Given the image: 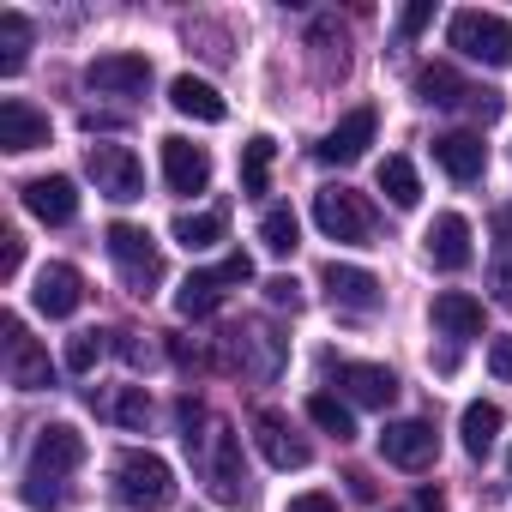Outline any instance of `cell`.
Masks as SVG:
<instances>
[{"label":"cell","mask_w":512,"mask_h":512,"mask_svg":"<svg viewBox=\"0 0 512 512\" xmlns=\"http://www.w3.org/2000/svg\"><path fill=\"white\" fill-rule=\"evenodd\" d=\"M488 374L494 380H512V338H494L488 344Z\"/></svg>","instance_id":"obj_38"},{"label":"cell","mask_w":512,"mask_h":512,"mask_svg":"<svg viewBox=\"0 0 512 512\" xmlns=\"http://www.w3.org/2000/svg\"><path fill=\"white\" fill-rule=\"evenodd\" d=\"M253 446L266 452V464L272 470H308V458H314V446L290 428V416H278V410H260L253 416Z\"/></svg>","instance_id":"obj_8"},{"label":"cell","mask_w":512,"mask_h":512,"mask_svg":"<svg viewBox=\"0 0 512 512\" xmlns=\"http://www.w3.org/2000/svg\"><path fill=\"white\" fill-rule=\"evenodd\" d=\"M434 326L446 338H482V302L464 290H440L434 296Z\"/></svg>","instance_id":"obj_25"},{"label":"cell","mask_w":512,"mask_h":512,"mask_svg":"<svg viewBox=\"0 0 512 512\" xmlns=\"http://www.w3.org/2000/svg\"><path fill=\"white\" fill-rule=\"evenodd\" d=\"M19 266H25V241L7 229L0 235V278H19Z\"/></svg>","instance_id":"obj_36"},{"label":"cell","mask_w":512,"mask_h":512,"mask_svg":"<svg viewBox=\"0 0 512 512\" xmlns=\"http://www.w3.org/2000/svg\"><path fill=\"white\" fill-rule=\"evenodd\" d=\"M428 260H434L440 272H464V266L476 260V247H470V223H464L458 211H440V217L428 223Z\"/></svg>","instance_id":"obj_19"},{"label":"cell","mask_w":512,"mask_h":512,"mask_svg":"<svg viewBox=\"0 0 512 512\" xmlns=\"http://www.w3.org/2000/svg\"><path fill=\"white\" fill-rule=\"evenodd\" d=\"M428 19H434V0H416V7H404V13H398V31H404V37H422V31H428Z\"/></svg>","instance_id":"obj_37"},{"label":"cell","mask_w":512,"mask_h":512,"mask_svg":"<svg viewBox=\"0 0 512 512\" xmlns=\"http://www.w3.org/2000/svg\"><path fill=\"white\" fill-rule=\"evenodd\" d=\"M500 428H506V416H500V404H464V416H458V434H464V452L470 458H488L494 452V440H500Z\"/></svg>","instance_id":"obj_26"},{"label":"cell","mask_w":512,"mask_h":512,"mask_svg":"<svg viewBox=\"0 0 512 512\" xmlns=\"http://www.w3.org/2000/svg\"><path fill=\"white\" fill-rule=\"evenodd\" d=\"M0 332H7V356H13V386H19V392L55 386V362H49V350H37V344L25 338V320H19V314L0 320Z\"/></svg>","instance_id":"obj_12"},{"label":"cell","mask_w":512,"mask_h":512,"mask_svg":"<svg viewBox=\"0 0 512 512\" xmlns=\"http://www.w3.org/2000/svg\"><path fill=\"white\" fill-rule=\"evenodd\" d=\"M506 476H512V452H506Z\"/></svg>","instance_id":"obj_44"},{"label":"cell","mask_w":512,"mask_h":512,"mask_svg":"<svg viewBox=\"0 0 512 512\" xmlns=\"http://www.w3.org/2000/svg\"><path fill=\"white\" fill-rule=\"evenodd\" d=\"M163 181H169V193H205L211 187V151L193 139H163Z\"/></svg>","instance_id":"obj_15"},{"label":"cell","mask_w":512,"mask_h":512,"mask_svg":"<svg viewBox=\"0 0 512 512\" xmlns=\"http://www.w3.org/2000/svg\"><path fill=\"white\" fill-rule=\"evenodd\" d=\"M85 464V434L79 428H67V422H49V428H37V446H31V470L37 476H67V470H79Z\"/></svg>","instance_id":"obj_14"},{"label":"cell","mask_w":512,"mask_h":512,"mask_svg":"<svg viewBox=\"0 0 512 512\" xmlns=\"http://www.w3.org/2000/svg\"><path fill=\"white\" fill-rule=\"evenodd\" d=\"M85 85H91L97 97H139V91L151 85V61H145V55H97V61L85 67Z\"/></svg>","instance_id":"obj_13"},{"label":"cell","mask_w":512,"mask_h":512,"mask_svg":"<svg viewBox=\"0 0 512 512\" xmlns=\"http://www.w3.org/2000/svg\"><path fill=\"white\" fill-rule=\"evenodd\" d=\"M31 302H37V314H49V320H73V314L85 308V278H79V266H67V260L43 266Z\"/></svg>","instance_id":"obj_11"},{"label":"cell","mask_w":512,"mask_h":512,"mask_svg":"<svg viewBox=\"0 0 512 512\" xmlns=\"http://www.w3.org/2000/svg\"><path fill=\"white\" fill-rule=\"evenodd\" d=\"M380 193H386L398 211H410V205L422 199V175H416V163H410V157H386V163H380Z\"/></svg>","instance_id":"obj_28"},{"label":"cell","mask_w":512,"mask_h":512,"mask_svg":"<svg viewBox=\"0 0 512 512\" xmlns=\"http://www.w3.org/2000/svg\"><path fill=\"white\" fill-rule=\"evenodd\" d=\"M338 386L362 410H392V398H398V374L380 362H338Z\"/></svg>","instance_id":"obj_16"},{"label":"cell","mask_w":512,"mask_h":512,"mask_svg":"<svg viewBox=\"0 0 512 512\" xmlns=\"http://www.w3.org/2000/svg\"><path fill=\"white\" fill-rule=\"evenodd\" d=\"M229 344H235L241 374H253V380H278V368H284V356H290V344H284L266 320H247L241 332H229Z\"/></svg>","instance_id":"obj_9"},{"label":"cell","mask_w":512,"mask_h":512,"mask_svg":"<svg viewBox=\"0 0 512 512\" xmlns=\"http://www.w3.org/2000/svg\"><path fill=\"white\" fill-rule=\"evenodd\" d=\"M169 103H175V115L205 121V127H217V121L229 115V103L217 97V85H205V79H193V73H181V79L169 85Z\"/></svg>","instance_id":"obj_23"},{"label":"cell","mask_w":512,"mask_h":512,"mask_svg":"<svg viewBox=\"0 0 512 512\" xmlns=\"http://www.w3.org/2000/svg\"><path fill=\"white\" fill-rule=\"evenodd\" d=\"M434 163H440L452 181H476V175L488 169V145H482V133H440V139H434Z\"/></svg>","instance_id":"obj_22"},{"label":"cell","mask_w":512,"mask_h":512,"mask_svg":"<svg viewBox=\"0 0 512 512\" xmlns=\"http://www.w3.org/2000/svg\"><path fill=\"white\" fill-rule=\"evenodd\" d=\"M241 284H253V260H247V253H229V260H223V266H211V272H187V284L175 290V314L205 320V314H217V308H223V296H229V290H241Z\"/></svg>","instance_id":"obj_5"},{"label":"cell","mask_w":512,"mask_h":512,"mask_svg":"<svg viewBox=\"0 0 512 512\" xmlns=\"http://www.w3.org/2000/svg\"><path fill=\"white\" fill-rule=\"evenodd\" d=\"M115 494L139 512H163L175 506V470L157 458V452H121L115 464Z\"/></svg>","instance_id":"obj_4"},{"label":"cell","mask_w":512,"mask_h":512,"mask_svg":"<svg viewBox=\"0 0 512 512\" xmlns=\"http://www.w3.org/2000/svg\"><path fill=\"white\" fill-rule=\"evenodd\" d=\"M266 302H272V308H290V314H296V308H302V284H296L290 272H284V278H266Z\"/></svg>","instance_id":"obj_35"},{"label":"cell","mask_w":512,"mask_h":512,"mask_svg":"<svg viewBox=\"0 0 512 512\" xmlns=\"http://www.w3.org/2000/svg\"><path fill=\"white\" fill-rule=\"evenodd\" d=\"M241 187H247V193H266V187H272V139H266V133H253V139L241 145Z\"/></svg>","instance_id":"obj_33"},{"label":"cell","mask_w":512,"mask_h":512,"mask_svg":"<svg viewBox=\"0 0 512 512\" xmlns=\"http://www.w3.org/2000/svg\"><path fill=\"white\" fill-rule=\"evenodd\" d=\"M85 169H91L97 193L115 199V205H133V199L145 193V169H139V157H133L127 145H91V151H85Z\"/></svg>","instance_id":"obj_7"},{"label":"cell","mask_w":512,"mask_h":512,"mask_svg":"<svg viewBox=\"0 0 512 512\" xmlns=\"http://www.w3.org/2000/svg\"><path fill=\"white\" fill-rule=\"evenodd\" d=\"M25 500H31V506H49V512L61 506V494H55V488H43V476H37V470H31V482H25Z\"/></svg>","instance_id":"obj_41"},{"label":"cell","mask_w":512,"mask_h":512,"mask_svg":"<svg viewBox=\"0 0 512 512\" xmlns=\"http://www.w3.org/2000/svg\"><path fill=\"white\" fill-rule=\"evenodd\" d=\"M488 278H494V296L512 308V253H494V272Z\"/></svg>","instance_id":"obj_39"},{"label":"cell","mask_w":512,"mask_h":512,"mask_svg":"<svg viewBox=\"0 0 512 512\" xmlns=\"http://www.w3.org/2000/svg\"><path fill=\"white\" fill-rule=\"evenodd\" d=\"M19 193H25V211L43 217V223H55V229L79 217V187H73L67 175H37V181H25Z\"/></svg>","instance_id":"obj_18"},{"label":"cell","mask_w":512,"mask_h":512,"mask_svg":"<svg viewBox=\"0 0 512 512\" xmlns=\"http://www.w3.org/2000/svg\"><path fill=\"white\" fill-rule=\"evenodd\" d=\"M494 235H500V247H494V253H512V205H500V211H494Z\"/></svg>","instance_id":"obj_42"},{"label":"cell","mask_w":512,"mask_h":512,"mask_svg":"<svg viewBox=\"0 0 512 512\" xmlns=\"http://www.w3.org/2000/svg\"><path fill=\"white\" fill-rule=\"evenodd\" d=\"M446 43H452L464 61H482V67H512V19H500V13H482V7L452 13Z\"/></svg>","instance_id":"obj_2"},{"label":"cell","mask_w":512,"mask_h":512,"mask_svg":"<svg viewBox=\"0 0 512 512\" xmlns=\"http://www.w3.org/2000/svg\"><path fill=\"white\" fill-rule=\"evenodd\" d=\"M25 55H31V19L25 13H0V73H19L25 67Z\"/></svg>","instance_id":"obj_31"},{"label":"cell","mask_w":512,"mask_h":512,"mask_svg":"<svg viewBox=\"0 0 512 512\" xmlns=\"http://www.w3.org/2000/svg\"><path fill=\"white\" fill-rule=\"evenodd\" d=\"M434 452H440V440H434V428H428V422H416V416H404V422H386V428H380V458H386V464H398V470H428V464H434Z\"/></svg>","instance_id":"obj_10"},{"label":"cell","mask_w":512,"mask_h":512,"mask_svg":"<svg viewBox=\"0 0 512 512\" xmlns=\"http://www.w3.org/2000/svg\"><path fill=\"white\" fill-rule=\"evenodd\" d=\"M37 145H49V115L31 109L25 97H7V103H0V151L25 157V151H37Z\"/></svg>","instance_id":"obj_17"},{"label":"cell","mask_w":512,"mask_h":512,"mask_svg":"<svg viewBox=\"0 0 512 512\" xmlns=\"http://www.w3.org/2000/svg\"><path fill=\"white\" fill-rule=\"evenodd\" d=\"M308 422H314V428H326L338 446H344V440H356V416H350V404H338L332 392H314V398H308Z\"/></svg>","instance_id":"obj_32"},{"label":"cell","mask_w":512,"mask_h":512,"mask_svg":"<svg viewBox=\"0 0 512 512\" xmlns=\"http://www.w3.org/2000/svg\"><path fill=\"white\" fill-rule=\"evenodd\" d=\"M223 211H181L175 217V241L187 247V253H205V247H217L223 241Z\"/></svg>","instance_id":"obj_29"},{"label":"cell","mask_w":512,"mask_h":512,"mask_svg":"<svg viewBox=\"0 0 512 512\" xmlns=\"http://www.w3.org/2000/svg\"><path fill=\"white\" fill-rule=\"evenodd\" d=\"M470 91H476V85H464L446 61H434V67H422V73H416V97H422V103H434V109H464V103H470Z\"/></svg>","instance_id":"obj_27"},{"label":"cell","mask_w":512,"mask_h":512,"mask_svg":"<svg viewBox=\"0 0 512 512\" xmlns=\"http://www.w3.org/2000/svg\"><path fill=\"white\" fill-rule=\"evenodd\" d=\"M103 247H109V260L121 266V278H127L133 296H151V290L163 284V247L151 241V229H139V223H109Z\"/></svg>","instance_id":"obj_3"},{"label":"cell","mask_w":512,"mask_h":512,"mask_svg":"<svg viewBox=\"0 0 512 512\" xmlns=\"http://www.w3.org/2000/svg\"><path fill=\"white\" fill-rule=\"evenodd\" d=\"M290 512H338V500H332V494H320V488H308V494H296V500H290Z\"/></svg>","instance_id":"obj_40"},{"label":"cell","mask_w":512,"mask_h":512,"mask_svg":"<svg viewBox=\"0 0 512 512\" xmlns=\"http://www.w3.org/2000/svg\"><path fill=\"white\" fill-rule=\"evenodd\" d=\"M374 127H380L374 109H350V115L320 139V163H356V157L374 145Z\"/></svg>","instance_id":"obj_21"},{"label":"cell","mask_w":512,"mask_h":512,"mask_svg":"<svg viewBox=\"0 0 512 512\" xmlns=\"http://www.w3.org/2000/svg\"><path fill=\"white\" fill-rule=\"evenodd\" d=\"M416 512H446V494H440V488H422V494H416Z\"/></svg>","instance_id":"obj_43"},{"label":"cell","mask_w":512,"mask_h":512,"mask_svg":"<svg viewBox=\"0 0 512 512\" xmlns=\"http://www.w3.org/2000/svg\"><path fill=\"white\" fill-rule=\"evenodd\" d=\"M193 458H199V476H205L217 506H247L253 500V482H247V464H241V434L229 422H211V434Z\"/></svg>","instance_id":"obj_1"},{"label":"cell","mask_w":512,"mask_h":512,"mask_svg":"<svg viewBox=\"0 0 512 512\" xmlns=\"http://www.w3.org/2000/svg\"><path fill=\"white\" fill-rule=\"evenodd\" d=\"M326 296H332V308H350V314H374L380 308V278L374 272H362V266H326Z\"/></svg>","instance_id":"obj_20"},{"label":"cell","mask_w":512,"mask_h":512,"mask_svg":"<svg viewBox=\"0 0 512 512\" xmlns=\"http://www.w3.org/2000/svg\"><path fill=\"white\" fill-rule=\"evenodd\" d=\"M260 241H266V253L290 260V253L302 247V223H296V211H290V205H272V211L260 217Z\"/></svg>","instance_id":"obj_30"},{"label":"cell","mask_w":512,"mask_h":512,"mask_svg":"<svg viewBox=\"0 0 512 512\" xmlns=\"http://www.w3.org/2000/svg\"><path fill=\"white\" fill-rule=\"evenodd\" d=\"M314 223H320V235L338 241V247H368V235H374V211H368V199L350 193V187H320V193H314Z\"/></svg>","instance_id":"obj_6"},{"label":"cell","mask_w":512,"mask_h":512,"mask_svg":"<svg viewBox=\"0 0 512 512\" xmlns=\"http://www.w3.org/2000/svg\"><path fill=\"white\" fill-rule=\"evenodd\" d=\"M91 410L115 428H145L151 422V398L145 386H109V392H91Z\"/></svg>","instance_id":"obj_24"},{"label":"cell","mask_w":512,"mask_h":512,"mask_svg":"<svg viewBox=\"0 0 512 512\" xmlns=\"http://www.w3.org/2000/svg\"><path fill=\"white\" fill-rule=\"evenodd\" d=\"M103 350H109V332H73L67 338V374H91Z\"/></svg>","instance_id":"obj_34"}]
</instances>
